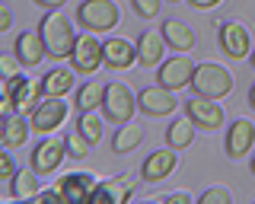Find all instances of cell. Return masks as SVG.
Masks as SVG:
<instances>
[{
	"mask_svg": "<svg viewBox=\"0 0 255 204\" xmlns=\"http://www.w3.org/2000/svg\"><path fill=\"white\" fill-rule=\"evenodd\" d=\"M38 32H42V42H45V51L51 61H64L70 58L77 48V32L70 26V19L58 10H48L42 22H38Z\"/></svg>",
	"mask_w": 255,
	"mask_h": 204,
	"instance_id": "obj_1",
	"label": "cell"
},
{
	"mask_svg": "<svg viewBox=\"0 0 255 204\" xmlns=\"http://www.w3.org/2000/svg\"><path fill=\"white\" fill-rule=\"evenodd\" d=\"M191 90L201 99H223L233 93V74L227 67L214 64V61H204V64L195 67V77H191Z\"/></svg>",
	"mask_w": 255,
	"mask_h": 204,
	"instance_id": "obj_2",
	"label": "cell"
},
{
	"mask_svg": "<svg viewBox=\"0 0 255 204\" xmlns=\"http://www.w3.org/2000/svg\"><path fill=\"white\" fill-rule=\"evenodd\" d=\"M118 19H122V13H118V6L112 3V0H83V3L77 6V22L86 29V32H112V29L118 26Z\"/></svg>",
	"mask_w": 255,
	"mask_h": 204,
	"instance_id": "obj_3",
	"label": "cell"
},
{
	"mask_svg": "<svg viewBox=\"0 0 255 204\" xmlns=\"http://www.w3.org/2000/svg\"><path fill=\"white\" fill-rule=\"evenodd\" d=\"M137 112V96L128 90L125 83H109L106 86V99H102V115L112 124H128Z\"/></svg>",
	"mask_w": 255,
	"mask_h": 204,
	"instance_id": "obj_4",
	"label": "cell"
},
{
	"mask_svg": "<svg viewBox=\"0 0 255 204\" xmlns=\"http://www.w3.org/2000/svg\"><path fill=\"white\" fill-rule=\"evenodd\" d=\"M3 96H13L16 99V105H19V112H35L38 108V102L45 99V90H42V83H32L29 77H6L3 80Z\"/></svg>",
	"mask_w": 255,
	"mask_h": 204,
	"instance_id": "obj_5",
	"label": "cell"
},
{
	"mask_svg": "<svg viewBox=\"0 0 255 204\" xmlns=\"http://www.w3.org/2000/svg\"><path fill=\"white\" fill-rule=\"evenodd\" d=\"M64 118H67V102H64V96H45L38 102V108L29 115V124L38 134H48V131L61 128Z\"/></svg>",
	"mask_w": 255,
	"mask_h": 204,
	"instance_id": "obj_6",
	"label": "cell"
},
{
	"mask_svg": "<svg viewBox=\"0 0 255 204\" xmlns=\"http://www.w3.org/2000/svg\"><path fill=\"white\" fill-rule=\"evenodd\" d=\"M175 96H172V90L169 86H163V83H156V86H147V90H140V96H137V108L143 115H150V118H163V115H172L175 112Z\"/></svg>",
	"mask_w": 255,
	"mask_h": 204,
	"instance_id": "obj_7",
	"label": "cell"
},
{
	"mask_svg": "<svg viewBox=\"0 0 255 204\" xmlns=\"http://www.w3.org/2000/svg\"><path fill=\"white\" fill-rule=\"evenodd\" d=\"M67 61H70V67H74L80 77H90V74L99 70V64H106V58H102V45L93 38V32L83 35V38H77V48H74V54H70Z\"/></svg>",
	"mask_w": 255,
	"mask_h": 204,
	"instance_id": "obj_8",
	"label": "cell"
},
{
	"mask_svg": "<svg viewBox=\"0 0 255 204\" xmlns=\"http://www.w3.org/2000/svg\"><path fill=\"white\" fill-rule=\"evenodd\" d=\"M185 115L195 121V128H204V131H217L223 128V108L217 105V99H188L185 102Z\"/></svg>",
	"mask_w": 255,
	"mask_h": 204,
	"instance_id": "obj_9",
	"label": "cell"
},
{
	"mask_svg": "<svg viewBox=\"0 0 255 204\" xmlns=\"http://www.w3.org/2000/svg\"><path fill=\"white\" fill-rule=\"evenodd\" d=\"M191 77H195V64H191L188 54H175L172 61H163L156 74V83L169 86V90H182V86H191Z\"/></svg>",
	"mask_w": 255,
	"mask_h": 204,
	"instance_id": "obj_10",
	"label": "cell"
},
{
	"mask_svg": "<svg viewBox=\"0 0 255 204\" xmlns=\"http://www.w3.org/2000/svg\"><path fill=\"white\" fill-rule=\"evenodd\" d=\"M220 48L227 58H249L252 54V38H249V29L243 22H223L220 26Z\"/></svg>",
	"mask_w": 255,
	"mask_h": 204,
	"instance_id": "obj_11",
	"label": "cell"
},
{
	"mask_svg": "<svg viewBox=\"0 0 255 204\" xmlns=\"http://www.w3.org/2000/svg\"><path fill=\"white\" fill-rule=\"evenodd\" d=\"M179 166V150H153L143 160V166H140V176H143V182H163L166 176H172V169Z\"/></svg>",
	"mask_w": 255,
	"mask_h": 204,
	"instance_id": "obj_12",
	"label": "cell"
},
{
	"mask_svg": "<svg viewBox=\"0 0 255 204\" xmlns=\"http://www.w3.org/2000/svg\"><path fill=\"white\" fill-rule=\"evenodd\" d=\"M252 147H255V124L249 118H236L227 134V156L230 160H243Z\"/></svg>",
	"mask_w": 255,
	"mask_h": 204,
	"instance_id": "obj_13",
	"label": "cell"
},
{
	"mask_svg": "<svg viewBox=\"0 0 255 204\" xmlns=\"http://www.w3.org/2000/svg\"><path fill=\"white\" fill-rule=\"evenodd\" d=\"M96 176H90V172H70V176H64L58 188L64 195V201L70 204H80V201H93V192H96Z\"/></svg>",
	"mask_w": 255,
	"mask_h": 204,
	"instance_id": "obj_14",
	"label": "cell"
},
{
	"mask_svg": "<svg viewBox=\"0 0 255 204\" xmlns=\"http://www.w3.org/2000/svg\"><path fill=\"white\" fill-rule=\"evenodd\" d=\"M64 156H67L64 140H42V144L35 147V153H32V169H35L38 176H51L64 163Z\"/></svg>",
	"mask_w": 255,
	"mask_h": 204,
	"instance_id": "obj_15",
	"label": "cell"
},
{
	"mask_svg": "<svg viewBox=\"0 0 255 204\" xmlns=\"http://www.w3.org/2000/svg\"><path fill=\"white\" fill-rule=\"evenodd\" d=\"M102 58H106V67L125 70L137 64V45H131L128 38H109V42H102Z\"/></svg>",
	"mask_w": 255,
	"mask_h": 204,
	"instance_id": "obj_16",
	"label": "cell"
},
{
	"mask_svg": "<svg viewBox=\"0 0 255 204\" xmlns=\"http://www.w3.org/2000/svg\"><path fill=\"white\" fill-rule=\"evenodd\" d=\"M159 32H163L166 45H169L172 51H182V54H188L191 48H195V42H198L195 29H191L188 22H182V19H166Z\"/></svg>",
	"mask_w": 255,
	"mask_h": 204,
	"instance_id": "obj_17",
	"label": "cell"
},
{
	"mask_svg": "<svg viewBox=\"0 0 255 204\" xmlns=\"http://www.w3.org/2000/svg\"><path fill=\"white\" fill-rule=\"evenodd\" d=\"M169 48L166 45V38H163V32H143L140 38H137V64L140 67H159L163 64V51Z\"/></svg>",
	"mask_w": 255,
	"mask_h": 204,
	"instance_id": "obj_18",
	"label": "cell"
},
{
	"mask_svg": "<svg viewBox=\"0 0 255 204\" xmlns=\"http://www.w3.org/2000/svg\"><path fill=\"white\" fill-rule=\"evenodd\" d=\"M13 51H16V58H19L22 67H35V64H42V61L48 58L42 32H22L19 38H16V48Z\"/></svg>",
	"mask_w": 255,
	"mask_h": 204,
	"instance_id": "obj_19",
	"label": "cell"
},
{
	"mask_svg": "<svg viewBox=\"0 0 255 204\" xmlns=\"http://www.w3.org/2000/svg\"><path fill=\"white\" fill-rule=\"evenodd\" d=\"M131 195H134V179L131 176H115V179H106V182L96 185L93 198H106L112 204H125Z\"/></svg>",
	"mask_w": 255,
	"mask_h": 204,
	"instance_id": "obj_20",
	"label": "cell"
},
{
	"mask_svg": "<svg viewBox=\"0 0 255 204\" xmlns=\"http://www.w3.org/2000/svg\"><path fill=\"white\" fill-rule=\"evenodd\" d=\"M38 172L35 169H22V172H16V176L10 179V198L16 201H29V198H35L38 195Z\"/></svg>",
	"mask_w": 255,
	"mask_h": 204,
	"instance_id": "obj_21",
	"label": "cell"
},
{
	"mask_svg": "<svg viewBox=\"0 0 255 204\" xmlns=\"http://www.w3.org/2000/svg\"><path fill=\"white\" fill-rule=\"evenodd\" d=\"M191 140H195V121L188 118H175L169 128H166V144L172 147V150H185L191 147Z\"/></svg>",
	"mask_w": 255,
	"mask_h": 204,
	"instance_id": "obj_22",
	"label": "cell"
},
{
	"mask_svg": "<svg viewBox=\"0 0 255 204\" xmlns=\"http://www.w3.org/2000/svg\"><path fill=\"white\" fill-rule=\"evenodd\" d=\"M74 74L77 70H48V74L42 77V90H45V96H67L70 90H74Z\"/></svg>",
	"mask_w": 255,
	"mask_h": 204,
	"instance_id": "obj_23",
	"label": "cell"
},
{
	"mask_svg": "<svg viewBox=\"0 0 255 204\" xmlns=\"http://www.w3.org/2000/svg\"><path fill=\"white\" fill-rule=\"evenodd\" d=\"M140 144H143V128H137V124H131V121H128L125 128H118V134L112 137V150L118 156H128L131 150H137Z\"/></svg>",
	"mask_w": 255,
	"mask_h": 204,
	"instance_id": "obj_24",
	"label": "cell"
},
{
	"mask_svg": "<svg viewBox=\"0 0 255 204\" xmlns=\"http://www.w3.org/2000/svg\"><path fill=\"white\" fill-rule=\"evenodd\" d=\"M32 124H26V118H3V131H0V140H3L6 150H16V147L26 144Z\"/></svg>",
	"mask_w": 255,
	"mask_h": 204,
	"instance_id": "obj_25",
	"label": "cell"
},
{
	"mask_svg": "<svg viewBox=\"0 0 255 204\" xmlns=\"http://www.w3.org/2000/svg\"><path fill=\"white\" fill-rule=\"evenodd\" d=\"M102 99H106V86L83 83L80 93H77V108L80 112H96V108H102Z\"/></svg>",
	"mask_w": 255,
	"mask_h": 204,
	"instance_id": "obj_26",
	"label": "cell"
},
{
	"mask_svg": "<svg viewBox=\"0 0 255 204\" xmlns=\"http://www.w3.org/2000/svg\"><path fill=\"white\" fill-rule=\"evenodd\" d=\"M77 131H80L86 140H90V144H99V140H102V118H99L96 112H80Z\"/></svg>",
	"mask_w": 255,
	"mask_h": 204,
	"instance_id": "obj_27",
	"label": "cell"
},
{
	"mask_svg": "<svg viewBox=\"0 0 255 204\" xmlns=\"http://www.w3.org/2000/svg\"><path fill=\"white\" fill-rule=\"evenodd\" d=\"M64 147H67V156H70V160H86L93 144H90L83 134H80V131H70V134L64 137Z\"/></svg>",
	"mask_w": 255,
	"mask_h": 204,
	"instance_id": "obj_28",
	"label": "cell"
},
{
	"mask_svg": "<svg viewBox=\"0 0 255 204\" xmlns=\"http://www.w3.org/2000/svg\"><path fill=\"white\" fill-rule=\"evenodd\" d=\"M198 201L201 204H233V192L230 188H207Z\"/></svg>",
	"mask_w": 255,
	"mask_h": 204,
	"instance_id": "obj_29",
	"label": "cell"
},
{
	"mask_svg": "<svg viewBox=\"0 0 255 204\" xmlns=\"http://www.w3.org/2000/svg\"><path fill=\"white\" fill-rule=\"evenodd\" d=\"M134 3V13L143 19H153L156 13H159V6H163V0H131Z\"/></svg>",
	"mask_w": 255,
	"mask_h": 204,
	"instance_id": "obj_30",
	"label": "cell"
},
{
	"mask_svg": "<svg viewBox=\"0 0 255 204\" xmlns=\"http://www.w3.org/2000/svg\"><path fill=\"white\" fill-rule=\"evenodd\" d=\"M0 176H3L6 182L16 176V166H13V156L10 153H0Z\"/></svg>",
	"mask_w": 255,
	"mask_h": 204,
	"instance_id": "obj_31",
	"label": "cell"
},
{
	"mask_svg": "<svg viewBox=\"0 0 255 204\" xmlns=\"http://www.w3.org/2000/svg\"><path fill=\"white\" fill-rule=\"evenodd\" d=\"M16 54H3V58H0V67H3V80L6 77H16Z\"/></svg>",
	"mask_w": 255,
	"mask_h": 204,
	"instance_id": "obj_32",
	"label": "cell"
},
{
	"mask_svg": "<svg viewBox=\"0 0 255 204\" xmlns=\"http://www.w3.org/2000/svg\"><path fill=\"white\" fill-rule=\"evenodd\" d=\"M35 201H42V204H54V201H64V195H61V188H51V192H38V195H35Z\"/></svg>",
	"mask_w": 255,
	"mask_h": 204,
	"instance_id": "obj_33",
	"label": "cell"
},
{
	"mask_svg": "<svg viewBox=\"0 0 255 204\" xmlns=\"http://www.w3.org/2000/svg\"><path fill=\"white\" fill-rule=\"evenodd\" d=\"M159 201H172V204H188L191 201V195L188 192H169V195H163Z\"/></svg>",
	"mask_w": 255,
	"mask_h": 204,
	"instance_id": "obj_34",
	"label": "cell"
},
{
	"mask_svg": "<svg viewBox=\"0 0 255 204\" xmlns=\"http://www.w3.org/2000/svg\"><path fill=\"white\" fill-rule=\"evenodd\" d=\"M10 22H13V13H10V6H3V10H0V32H6Z\"/></svg>",
	"mask_w": 255,
	"mask_h": 204,
	"instance_id": "obj_35",
	"label": "cell"
},
{
	"mask_svg": "<svg viewBox=\"0 0 255 204\" xmlns=\"http://www.w3.org/2000/svg\"><path fill=\"white\" fill-rule=\"evenodd\" d=\"M191 6H195V10H214V6L220 3V0H188Z\"/></svg>",
	"mask_w": 255,
	"mask_h": 204,
	"instance_id": "obj_36",
	"label": "cell"
},
{
	"mask_svg": "<svg viewBox=\"0 0 255 204\" xmlns=\"http://www.w3.org/2000/svg\"><path fill=\"white\" fill-rule=\"evenodd\" d=\"M32 3L45 6V10H58V6H64V0H32Z\"/></svg>",
	"mask_w": 255,
	"mask_h": 204,
	"instance_id": "obj_37",
	"label": "cell"
},
{
	"mask_svg": "<svg viewBox=\"0 0 255 204\" xmlns=\"http://www.w3.org/2000/svg\"><path fill=\"white\" fill-rule=\"evenodd\" d=\"M249 105L255 108V83H252V90H249Z\"/></svg>",
	"mask_w": 255,
	"mask_h": 204,
	"instance_id": "obj_38",
	"label": "cell"
},
{
	"mask_svg": "<svg viewBox=\"0 0 255 204\" xmlns=\"http://www.w3.org/2000/svg\"><path fill=\"white\" fill-rule=\"evenodd\" d=\"M249 64H252V67H255V51H252V54H249Z\"/></svg>",
	"mask_w": 255,
	"mask_h": 204,
	"instance_id": "obj_39",
	"label": "cell"
},
{
	"mask_svg": "<svg viewBox=\"0 0 255 204\" xmlns=\"http://www.w3.org/2000/svg\"><path fill=\"white\" fill-rule=\"evenodd\" d=\"M252 176H255V160H252Z\"/></svg>",
	"mask_w": 255,
	"mask_h": 204,
	"instance_id": "obj_40",
	"label": "cell"
},
{
	"mask_svg": "<svg viewBox=\"0 0 255 204\" xmlns=\"http://www.w3.org/2000/svg\"><path fill=\"white\" fill-rule=\"evenodd\" d=\"M169 3H179V0H169Z\"/></svg>",
	"mask_w": 255,
	"mask_h": 204,
	"instance_id": "obj_41",
	"label": "cell"
}]
</instances>
